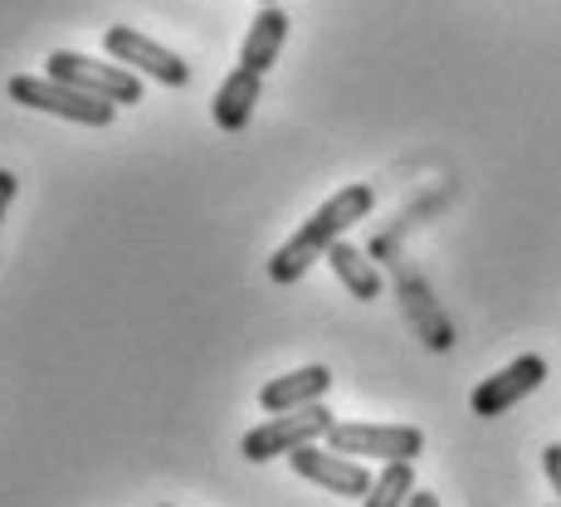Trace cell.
<instances>
[{"label": "cell", "instance_id": "6da1fadb", "mask_svg": "<svg viewBox=\"0 0 561 507\" xmlns=\"http://www.w3.org/2000/svg\"><path fill=\"white\" fill-rule=\"evenodd\" d=\"M371 205H376V191L362 186V181L357 186H342L337 196H328L294 230V240H284L274 250V258H268V278H274V284H298V278H304L308 268L352 230V224L371 215Z\"/></svg>", "mask_w": 561, "mask_h": 507}, {"label": "cell", "instance_id": "7a4b0ae2", "mask_svg": "<svg viewBox=\"0 0 561 507\" xmlns=\"http://www.w3.org/2000/svg\"><path fill=\"white\" fill-rule=\"evenodd\" d=\"M10 99L20 107H35V113L64 117V123H79V127H113L117 117V103L73 89V83H59L49 73H15L10 79Z\"/></svg>", "mask_w": 561, "mask_h": 507}, {"label": "cell", "instance_id": "3957f363", "mask_svg": "<svg viewBox=\"0 0 561 507\" xmlns=\"http://www.w3.org/2000/svg\"><path fill=\"white\" fill-rule=\"evenodd\" d=\"M337 425V415H332L328 405H304V410H288V415H274L264 419V425H254L250 435H244L240 454L250 463H268V459H288L298 445H318V439H328V429Z\"/></svg>", "mask_w": 561, "mask_h": 507}, {"label": "cell", "instance_id": "277c9868", "mask_svg": "<svg viewBox=\"0 0 561 507\" xmlns=\"http://www.w3.org/2000/svg\"><path fill=\"white\" fill-rule=\"evenodd\" d=\"M49 79L59 83H73L83 93H99L107 103H142V73L123 69V64H103V59H89L79 49H54L49 54Z\"/></svg>", "mask_w": 561, "mask_h": 507}, {"label": "cell", "instance_id": "5b68a950", "mask_svg": "<svg viewBox=\"0 0 561 507\" xmlns=\"http://www.w3.org/2000/svg\"><path fill=\"white\" fill-rule=\"evenodd\" d=\"M328 449L347 459H381V463H396V459H410L415 463L425 454V435L415 425H332L328 429Z\"/></svg>", "mask_w": 561, "mask_h": 507}, {"label": "cell", "instance_id": "8992f818", "mask_svg": "<svg viewBox=\"0 0 561 507\" xmlns=\"http://www.w3.org/2000/svg\"><path fill=\"white\" fill-rule=\"evenodd\" d=\"M103 49L113 54L123 69L157 79L161 89H186V83H191V64L181 59L176 49L157 45V39H147L142 30H133V25H113V30H107V35H103Z\"/></svg>", "mask_w": 561, "mask_h": 507}, {"label": "cell", "instance_id": "52a82bcc", "mask_svg": "<svg viewBox=\"0 0 561 507\" xmlns=\"http://www.w3.org/2000/svg\"><path fill=\"white\" fill-rule=\"evenodd\" d=\"M542 381H547V361L527 352V356H517V361L503 366V371H493L489 381L473 385L469 410L479 419H499V415H508L513 405H523L533 391H542Z\"/></svg>", "mask_w": 561, "mask_h": 507}, {"label": "cell", "instance_id": "ba28073f", "mask_svg": "<svg viewBox=\"0 0 561 507\" xmlns=\"http://www.w3.org/2000/svg\"><path fill=\"white\" fill-rule=\"evenodd\" d=\"M288 469H294L298 479L318 483V488L337 493V498H366V488H371V473H366L362 459H347L322 445H298L294 454H288Z\"/></svg>", "mask_w": 561, "mask_h": 507}, {"label": "cell", "instance_id": "9c48e42d", "mask_svg": "<svg viewBox=\"0 0 561 507\" xmlns=\"http://www.w3.org/2000/svg\"><path fill=\"white\" fill-rule=\"evenodd\" d=\"M328 391H332V371L312 361V366H298V371H288V376H274V381L259 391V405H264V415H288V410L318 405Z\"/></svg>", "mask_w": 561, "mask_h": 507}, {"label": "cell", "instance_id": "30bf717a", "mask_svg": "<svg viewBox=\"0 0 561 507\" xmlns=\"http://www.w3.org/2000/svg\"><path fill=\"white\" fill-rule=\"evenodd\" d=\"M259 99H264V73H254V69H244L240 64L234 73H225V83L215 89V99H210L215 127H220V132H244Z\"/></svg>", "mask_w": 561, "mask_h": 507}, {"label": "cell", "instance_id": "8fae6325", "mask_svg": "<svg viewBox=\"0 0 561 507\" xmlns=\"http://www.w3.org/2000/svg\"><path fill=\"white\" fill-rule=\"evenodd\" d=\"M284 39H288V15L278 5H259L250 35H244V45H240V64L254 73H268L278 49H284Z\"/></svg>", "mask_w": 561, "mask_h": 507}, {"label": "cell", "instance_id": "7c38bea8", "mask_svg": "<svg viewBox=\"0 0 561 507\" xmlns=\"http://www.w3.org/2000/svg\"><path fill=\"white\" fill-rule=\"evenodd\" d=\"M332 264V274H337V284L347 288L352 298H357V303H376V298H381V268L371 264V258H366L357 244H347V240H337L332 244L328 254H322Z\"/></svg>", "mask_w": 561, "mask_h": 507}, {"label": "cell", "instance_id": "4fadbf2b", "mask_svg": "<svg viewBox=\"0 0 561 507\" xmlns=\"http://www.w3.org/2000/svg\"><path fill=\"white\" fill-rule=\"evenodd\" d=\"M401 303L410 312V322H420V332H425V347L430 352H449L455 347V332H449V322L439 318V308L430 303L425 284H420L415 274H401Z\"/></svg>", "mask_w": 561, "mask_h": 507}, {"label": "cell", "instance_id": "5bb4252c", "mask_svg": "<svg viewBox=\"0 0 561 507\" xmlns=\"http://www.w3.org/2000/svg\"><path fill=\"white\" fill-rule=\"evenodd\" d=\"M410 493H415V469H410V459H396L371 479L362 507H405Z\"/></svg>", "mask_w": 561, "mask_h": 507}, {"label": "cell", "instance_id": "9a60e30c", "mask_svg": "<svg viewBox=\"0 0 561 507\" xmlns=\"http://www.w3.org/2000/svg\"><path fill=\"white\" fill-rule=\"evenodd\" d=\"M542 469H547V483L557 488V507H561V445H547L542 449Z\"/></svg>", "mask_w": 561, "mask_h": 507}, {"label": "cell", "instance_id": "2e32d148", "mask_svg": "<svg viewBox=\"0 0 561 507\" xmlns=\"http://www.w3.org/2000/svg\"><path fill=\"white\" fill-rule=\"evenodd\" d=\"M15 191H20L15 171H0V220H5V210H10V200H15Z\"/></svg>", "mask_w": 561, "mask_h": 507}, {"label": "cell", "instance_id": "e0dca14e", "mask_svg": "<svg viewBox=\"0 0 561 507\" xmlns=\"http://www.w3.org/2000/svg\"><path fill=\"white\" fill-rule=\"evenodd\" d=\"M405 507H439V498H435V493H425V488H415V493H410V503Z\"/></svg>", "mask_w": 561, "mask_h": 507}, {"label": "cell", "instance_id": "ac0fdd59", "mask_svg": "<svg viewBox=\"0 0 561 507\" xmlns=\"http://www.w3.org/2000/svg\"><path fill=\"white\" fill-rule=\"evenodd\" d=\"M254 5H278V0H254Z\"/></svg>", "mask_w": 561, "mask_h": 507}, {"label": "cell", "instance_id": "d6986e66", "mask_svg": "<svg viewBox=\"0 0 561 507\" xmlns=\"http://www.w3.org/2000/svg\"><path fill=\"white\" fill-rule=\"evenodd\" d=\"M161 507H167V503H161Z\"/></svg>", "mask_w": 561, "mask_h": 507}]
</instances>
